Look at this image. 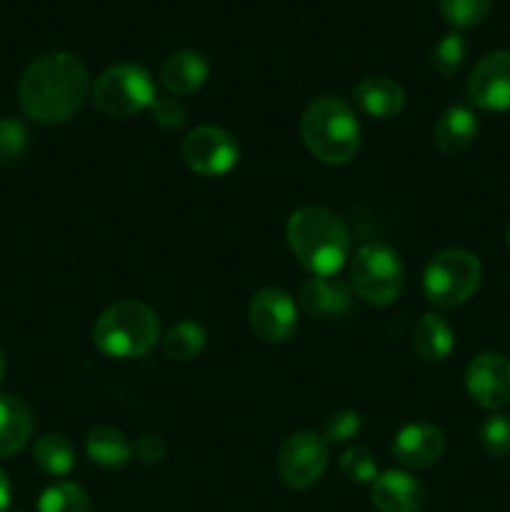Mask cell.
I'll list each match as a JSON object with an SVG mask.
<instances>
[{
  "instance_id": "cell-1",
  "label": "cell",
  "mask_w": 510,
  "mask_h": 512,
  "mask_svg": "<svg viewBox=\"0 0 510 512\" xmlns=\"http://www.w3.org/2000/svg\"><path fill=\"white\" fill-rule=\"evenodd\" d=\"M90 73L73 53H48L25 68L18 83L20 108L40 125H60L83 108Z\"/></svg>"
},
{
  "instance_id": "cell-2",
  "label": "cell",
  "mask_w": 510,
  "mask_h": 512,
  "mask_svg": "<svg viewBox=\"0 0 510 512\" xmlns=\"http://www.w3.org/2000/svg\"><path fill=\"white\" fill-rule=\"evenodd\" d=\"M285 238L310 275H338L353 250V238L343 218L320 205L295 210L285 228Z\"/></svg>"
},
{
  "instance_id": "cell-3",
  "label": "cell",
  "mask_w": 510,
  "mask_h": 512,
  "mask_svg": "<svg viewBox=\"0 0 510 512\" xmlns=\"http://www.w3.org/2000/svg\"><path fill=\"white\" fill-rule=\"evenodd\" d=\"M300 138L320 163L348 165L360 150V120L353 105L343 98L320 95L303 110Z\"/></svg>"
},
{
  "instance_id": "cell-4",
  "label": "cell",
  "mask_w": 510,
  "mask_h": 512,
  "mask_svg": "<svg viewBox=\"0 0 510 512\" xmlns=\"http://www.w3.org/2000/svg\"><path fill=\"white\" fill-rule=\"evenodd\" d=\"M158 340V313L140 300H120L95 320L93 343L108 358H143L158 345Z\"/></svg>"
},
{
  "instance_id": "cell-5",
  "label": "cell",
  "mask_w": 510,
  "mask_h": 512,
  "mask_svg": "<svg viewBox=\"0 0 510 512\" xmlns=\"http://www.w3.org/2000/svg\"><path fill=\"white\" fill-rule=\"evenodd\" d=\"M350 288L363 303L388 308L403 295L405 268L398 250L385 243H365L350 255Z\"/></svg>"
},
{
  "instance_id": "cell-6",
  "label": "cell",
  "mask_w": 510,
  "mask_h": 512,
  "mask_svg": "<svg viewBox=\"0 0 510 512\" xmlns=\"http://www.w3.org/2000/svg\"><path fill=\"white\" fill-rule=\"evenodd\" d=\"M480 280H483V265L478 255L465 248H445L425 265L423 293L435 308H458L478 293Z\"/></svg>"
},
{
  "instance_id": "cell-7",
  "label": "cell",
  "mask_w": 510,
  "mask_h": 512,
  "mask_svg": "<svg viewBox=\"0 0 510 512\" xmlns=\"http://www.w3.org/2000/svg\"><path fill=\"white\" fill-rule=\"evenodd\" d=\"M90 98H93L95 110H100L105 118L125 120L150 110V105L158 98V90H155L153 75L143 65L118 63L95 78Z\"/></svg>"
},
{
  "instance_id": "cell-8",
  "label": "cell",
  "mask_w": 510,
  "mask_h": 512,
  "mask_svg": "<svg viewBox=\"0 0 510 512\" xmlns=\"http://www.w3.org/2000/svg\"><path fill=\"white\" fill-rule=\"evenodd\" d=\"M330 450L323 435L313 430H298L278 450V475L290 490H308L325 475Z\"/></svg>"
},
{
  "instance_id": "cell-9",
  "label": "cell",
  "mask_w": 510,
  "mask_h": 512,
  "mask_svg": "<svg viewBox=\"0 0 510 512\" xmlns=\"http://www.w3.org/2000/svg\"><path fill=\"white\" fill-rule=\"evenodd\" d=\"M185 165L203 178L228 175L240 160V145L233 133L218 125H200L190 130L180 145Z\"/></svg>"
},
{
  "instance_id": "cell-10",
  "label": "cell",
  "mask_w": 510,
  "mask_h": 512,
  "mask_svg": "<svg viewBox=\"0 0 510 512\" xmlns=\"http://www.w3.org/2000/svg\"><path fill=\"white\" fill-rule=\"evenodd\" d=\"M248 323L263 343H288L298 330V305L283 288H260L250 298Z\"/></svg>"
},
{
  "instance_id": "cell-11",
  "label": "cell",
  "mask_w": 510,
  "mask_h": 512,
  "mask_svg": "<svg viewBox=\"0 0 510 512\" xmlns=\"http://www.w3.org/2000/svg\"><path fill=\"white\" fill-rule=\"evenodd\" d=\"M465 390L470 400L498 413L510 403V360L503 353H480L465 368Z\"/></svg>"
},
{
  "instance_id": "cell-12",
  "label": "cell",
  "mask_w": 510,
  "mask_h": 512,
  "mask_svg": "<svg viewBox=\"0 0 510 512\" xmlns=\"http://www.w3.org/2000/svg\"><path fill=\"white\" fill-rule=\"evenodd\" d=\"M468 98L475 108L500 113L510 110V50L485 55L468 78Z\"/></svg>"
},
{
  "instance_id": "cell-13",
  "label": "cell",
  "mask_w": 510,
  "mask_h": 512,
  "mask_svg": "<svg viewBox=\"0 0 510 512\" xmlns=\"http://www.w3.org/2000/svg\"><path fill=\"white\" fill-rule=\"evenodd\" d=\"M390 450L403 468H433L445 453V435L433 423H408L395 433Z\"/></svg>"
},
{
  "instance_id": "cell-14",
  "label": "cell",
  "mask_w": 510,
  "mask_h": 512,
  "mask_svg": "<svg viewBox=\"0 0 510 512\" xmlns=\"http://www.w3.org/2000/svg\"><path fill=\"white\" fill-rule=\"evenodd\" d=\"M353 288L338 275H310L298 290V305L310 318H343L353 308Z\"/></svg>"
},
{
  "instance_id": "cell-15",
  "label": "cell",
  "mask_w": 510,
  "mask_h": 512,
  "mask_svg": "<svg viewBox=\"0 0 510 512\" xmlns=\"http://www.w3.org/2000/svg\"><path fill=\"white\" fill-rule=\"evenodd\" d=\"M370 500L378 512H420L425 490L408 470H385L370 483Z\"/></svg>"
},
{
  "instance_id": "cell-16",
  "label": "cell",
  "mask_w": 510,
  "mask_h": 512,
  "mask_svg": "<svg viewBox=\"0 0 510 512\" xmlns=\"http://www.w3.org/2000/svg\"><path fill=\"white\" fill-rule=\"evenodd\" d=\"M210 65L203 53L198 50H175L165 58L163 68H160V83L165 85L170 95L180 98V95H193L208 83Z\"/></svg>"
},
{
  "instance_id": "cell-17",
  "label": "cell",
  "mask_w": 510,
  "mask_h": 512,
  "mask_svg": "<svg viewBox=\"0 0 510 512\" xmlns=\"http://www.w3.org/2000/svg\"><path fill=\"white\" fill-rule=\"evenodd\" d=\"M355 108L373 120H393L405 110L403 85L390 78H365L353 90Z\"/></svg>"
},
{
  "instance_id": "cell-18",
  "label": "cell",
  "mask_w": 510,
  "mask_h": 512,
  "mask_svg": "<svg viewBox=\"0 0 510 512\" xmlns=\"http://www.w3.org/2000/svg\"><path fill=\"white\" fill-rule=\"evenodd\" d=\"M478 115L465 105H450L433 125V143L443 155H460L478 138Z\"/></svg>"
},
{
  "instance_id": "cell-19",
  "label": "cell",
  "mask_w": 510,
  "mask_h": 512,
  "mask_svg": "<svg viewBox=\"0 0 510 512\" xmlns=\"http://www.w3.org/2000/svg\"><path fill=\"white\" fill-rule=\"evenodd\" d=\"M33 433V415L23 400L0 395V458L20 453Z\"/></svg>"
},
{
  "instance_id": "cell-20",
  "label": "cell",
  "mask_w": 510,
  "mask_h": 512,
  "mask_svg": "<svg viewBox=\"0 0 510 512\" xmlns=\"http://www.w3.org/2000/svg\"><path fill=\"white\" fill-rule=\"evenodd\" d=\"M413 348L425 363H443L455 348V333L438 313H425L413 333Z\"/></svg>"
},
{
  "instance_id": "cell-21",
  "label": "cell",
  "mask_w": 510,
  "mask_h": 512,
  "mask_svg": "<svg viewBox=\"0 0 510 512\" xmlns=\"http://www.w3.org/2000/svg\"><path fill=\"white\" fill-rule=\"evenodd\" d=\"M85 453L95 465L108 470H118L133 458V445L113 425H98L85 438Z\"/></svg>"
},
{
  "instance_id": "cell-22",
  "label": "cell",
  "mask_w": 510,
  "mask_h": 512,
  "mask_svg": "<svg viewBox=\"0 0 510 512\" xmlns=\"http://www.w3.org/2000/svg\"><path fill=\"white\" fill-rule=\"evenodd\" d=\"M33 460L45 475L65 478L75 468V445L70 443L68 435L48 433L43 438H38V443H35Z\"/></svg>"
},
{
  "instance_id": "cell-23",
  "label": "cell",
  "mask_w": 510,
  "mask_h": 512,
  "mask_svg": "<svg viewBox=\"0 0 510 512\" xmlns=\"http://www.w3.org/2000/svg\"><path fill=\"white\" fill-rule=\"evenodd\" d=\"M205 345H208V335H205L203 325L195 320H180L163 335L165 358L175 360V363H190V360L200 358Z\"/></svg>"
},
{
  "instance_id": "cell-24",
  "label": "cell",
  "mask_w": 510,
  "mask_h": 512,
  "mask_svg": "<svg viewBox=\"0 0 510 512\" xmlns=\"http://www.w3.org/2000/svg\"><path fill=\"white\" fill-rule=\"evenodd\" d=\"M38 512H93V505L80 485L55 483L40 495Z\"/></svg>"
},
{
  "instance_id": "cell-25",
  "label": "cell",
  "mask_w": 510,
  "mask_h": 512,
  "mask_svg": "<svg viewBox=\"0 0 510 512\" xmlns=\"http://www.w3.org/2000/svg\"><path fill=\"white\" fill-rule=\"evenodd\" d=\"M465 58H468V40L460 30L443 35L433 48V70L440 78H453L460 68H463Z\"/></svg>"
},
{
  "instance_id": "cell-26",
  "label": "cell",
  "mask_w": 510,
  "mask_h": 512,
  "mask_svg": "<svg viewBox=\"0 0 510 512\" xmlns=\"http://www.w3.org/2000/svg\"><path fill=\"white\" fill-rule=\"evenodd\" d=\"M490 5L493 0H440V13L455 30H468L488 18Z\"/></svg>"
},
{
  "instance_id": "cell-27",
  "label": "cell",
  "mask_w": 510,
  "mask_h": 512,
  "mask_svg": "<svg viewBox=\"0 0 510 512\" xmlns=\"http://www.w3.org/2000/svg\"><path fill=\"white\" fill-rule=\"evenodd\" d=\"M338 468H340V475H343L345 480H350V483H358V485H370L380 475L375 455L370 453L368 448H360V445L348 448L343 455H340Z\"/></svg>"
},
{
  "instance_id": "cell-28",
  "label": "cell",
  "mask_w": 510,
  "mask_h": 512,
  "mask_svg": "<svg viewBox=\"0 0 510 512\" xmlns=\"http://www.w3.org/2000/svg\"><path fill=\"white\" fill-rule=\"evenodd\" d=\"M480 448L490 458H505L510 455V418L503 413H493L480 425Z\"/></svg>"
},
{
  "instance_id": "cell-29",
  "label": "cell",
  "mask_w": 510,
  "mask_h": 512,
  "mask_svg": "<svg viewBox=\"0 0 510 512\" xmlns=\"http://www.w3.org/2000/svg\"><path fill=\"white\" fill-rule=\"evenodd\" d=\"M363 430V418L355 410H338L325 420L323 438L328 445H345L355 440Z\"/></svg>"
},
{
  "instance_id": "cell-30",
  "label": "cell",
  "mask_w": 510,
  "mask_h": 512,
  "mask_svg": "<svg viewBox=\"0 0 510 512\" xmlns=\"http://www.w3.org/2000/svg\"><path fill=\"white\" fill-rule=\"evenodd\" d=\"M28 150V130L18 118H0V163H15Z\"/></svg>"
},
{
  "instance_id": "cell-31",
  "label": "cell",
  "mask_w": 510,
  "mask_h": 512,
  "mask_svg": "<svg viewBox=\"0 0 510 512\" xmlns=\"http://www.w3.org/2000/svg\"><path fill=\"white\" fill-rule=\"evenodd\" d=\"M150 115L165 130H180L188 123V110H185V105L175 95H165V98L158 95L155 103L150 105Z\"/></svg>"
},
{
  "instance_id": "cell-32",
  "label": "cell",
  "mask_w": 510,
  "mask_h": 512,
  "mask_svg": "<svg viewBox=\"0 0 510 512\" xmlns=\"http://www.w3.org/2000/svg\"><path fill=\"white\" fill-rule=\"evenodd\" d=\"M165 453H168V448H165L163 438H160V435H153V433L138 438V443H135V448H133V455H138L140 463H145V465L163 463Z\"/></svg>"
},
{
  "instance_id": "cell-33",
  "label": "cell",
  "mask_w": 510,
  "mask_h": 512,
  "mask_svg": "<svg viewBox=\"0 0 510 512\" xmlns=\"http://www.w3.org/2000/svg\"><path fill=\"white\" fill-rule=\"evenodd\" d=\"M10 498H13V490H10V480L5 475V470L0 468V512H8Z\"/></svg>"
},
{
  "instance_id": "cell-34",
  "label": "cell",
  "mask_w": 510,
  "mask_h": 512,
  "mask_svg": "<svg viewBox=\"0 0 510 512\" xmlns=\"http://www.w3.org/2000/svg\"><path fill=\"white\" fill-rule=\"evenodd\" d=\"M5 368H8V363H5V355H3V350H0V383H3V378H5Z\"/></svg>"
},
{
  "instance_id": "cell-35",
  "label": "cell",
  "mask_w": 510,
  "mask_h": 512,
  "mask_svg": "<svg viewBox=\"0 0 510 512\" xmlns=\"http://www.w3.org/2000/svg\"><path fill=\"white\" fill-rule=\"evenodd\" d=\"M505 243H508V248H510V225L505 228Z\"/></svg>"
}]
</instances>
